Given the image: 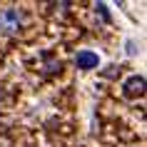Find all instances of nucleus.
I'll return each instance as SVG.
<instances>
[{"mask_svg": "<svg viewBox=\"0 0 147 147\" xmlns=\"http://www.w3.org/2000/svg\"><path fill=\"white\" fill-rule=\"evenodd\" d=\"M62 70V62L57 57H53L50 53H45V75H55V72H60Z\"/></svg>", "mask_w": 147, "mask_h": 147, "instance_id": "nucleus-4", "label": "nucleus"}, {"mask_svg": "<svg viewBox=\"0 0 147 147\" xmlns=\"http://www.w3.org/2000/svg\"><path fill=\"white\" fill-rule=\"evenodd\" d=\"M122 90H125L127 97L142 95V90H145V78H142V75H132V78H127V82L122 85Z\"/></svg>", "mask_w": 147, "mask_h": 147, "instance_id": "nucleus-3", "label": "nucleus"}, {"mask_svg": "<svg viewBox=\"0 0 147 147\" xmlns=\"http://www.w3.org/2000/svg\"><path fill=\"white\" fill-rule=\"evenodd\" d=\"M95 13H97L105 23H110V13H107V5H105V3H97V5H95Z\"/></svg>", "mask_w": 147, "mask_h": 147, "instance_id": "nucleus-5", "label": "nucleus"}, {"mask_svg": "<svg viewBox=\"0 0 147 147\" xmlns=\"http://www.w3.org/2000/svg\"><path fill=\"white\" fill-rule=\"evenodd\" d=\"M97 55L92 53V50H80L78 55H75V65H78L80 70H92V67H97Z\"/></svg>", "mask_w": 147, "mask_h": 147, "instance_id": "nucleus-2", "label": "nucleus"}, {"mask_svg": "<svg viewBox=\"0 0 147 147\" xmlns=\"http://www.w3.org/2000/svg\"><path fill=\"white\" fill-rule=\"evenodd\" d=\"M23 10L18 8H5L0 10V32H5V35H15L20 28H23Z\"/></svg>", "mask_w": 147, "mask_h": 147, "instance_id": "nucleus-1", "label": "nucleus"}]
</instances>
